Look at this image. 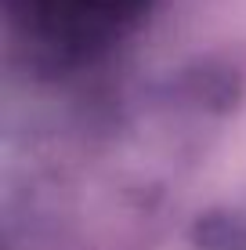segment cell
Returning a JSON list of instances; mask_svg holds the SVG:
<instances>
[{"label": "cell", "mask_w": 246, "mask_h": 250, "mask_svg": "<svg viewBox=\"0 0 246 250\" xmlns=\"http://www.w3.org/2000/svg\"><path fill=\"white\" fill-rule=\"evenodd\" d=\"M156 0H0L11 44L44 69L109 55L152 15Z\"/></svg>", "instance_id": "6da1fadb"}]
</instances>
